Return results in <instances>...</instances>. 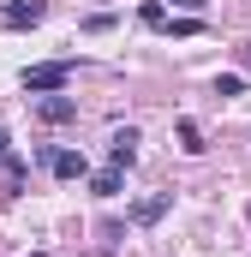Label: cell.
Instances as JSON below:
<instances>
[{
  "mask_svg": "<svg viewBox=\"0 0 251 257\" xmlns=\"http://www.w3.org/2000/svg\"><path fill=\"white\" fill-rule=\"evenodd\" d=\"M66 78H72V66L66 60H54V66H24V90H66Z\"/></svg>",
  "mask_w": 251,
  "mask_h": 257,
  "instance_id": "6da1fadb",
  "label": "cell"
},
{
  "mask_svg": "<svg viewBox=\"0 0 251 257\" xmlns=\"http://www.w3.org/2000/svg\"><path fill=\"white\" fill-rule=\"evenodd\" d=\"M36 18H42V0H18V6H6V12H0V24H6V30H24V24H36Z\"/></svg>",
  "mask_w": 251,
  "mask_h": 257,
  "instance_id": "7a4b0ae2",
  "label": "cell"
},
{
  "mask_svg": "<svg viewBox=\"0 0 251 257\" xmlns=\"http://www.w3.org/2000/svg\"><path fill=\"white\" fill-rule=\"evenodd\" d=\"M36 114H42V120H54V126H60V120H72V114H78V102H72V96H48V102H42V108H36Z\"/></svg>",
  "mask_w": 251,
  "mask_h": 257,
  "instance_id": "3957f363",
  "label": "cell"
},
{
  "mask_svg": "<svg viewBox=\"0 0 251 257\" xmlns=\"http://www.w3.org/2000/svg\"><path fill=\"white\" fill-rule=\"evenodd\" d=\"M132 162H138V132L126 126L120 138H114V168H132Z\"/></svg>",
  "mask_w": 251,
  "mask_h": 257,
  "instance_id": "277c9868",
  "label": "cell"
},
{
  "mask_svg": "<svg viewBox=\"0 0 251 257\" xmlns=\"http://www.w3.org/2000/svg\"><path fill=\"white\" fill-rule=\"evenodd\" d=\"M54 174H60V180H84V156H78V150H60V156H54Z\"/></svg>",
  "mask_w": 251,
  "mask_h": 257,
  "instance_id": "5b68a950",
  "label": "cell"
},
{
  "mask_svg": "<svg viewBox=\"0 0 251 257\" xmlns=\"http://www.w3.org/2000/svg\"><path fill=\"white\" fill-rule=\"evenodd\" d=\"M120 174H126V168H102V174L90 180V186H96V197H114V192H120Z\"/></svg>",
  "mask_w": 251,
  "mask_h": 257,
  "instance_id": "8992f818",
  "label": "cell"
},
{
  "mask_svg": "<svg viewBox=\"0 0 251 257\" xmlns=\"http://www.w3.org/2000/svg\"><path fill=\"white\" fill-rule=\"evenodd\" d=\"M138 18H144V24H150V30H168V6H162V0H150V6H144V12H138Z\"/></svg>",
  "mask_w": 251,
  "mask_h": 257,
  "instance_id": "52a82bcc",
  "label": "cell"
},
{
  "mask_svg": "<svg viewBox=\"0 0 251 257\" xmlns=\"http://www.w3.org/2000/svg\"><path fill=\"white\" fill-rule=\"evenodd\" d=\"M162 209H168V197H144V203H138V209H132V221H156V215H162Z\"/></svg>",
  "mask_w": 251,
  "mask_h": 257,
  "instance_id": "ba28073f",
  "label": "cell"
},
{
  "mask_svg": "<svg viewBox=\"0 0 251 257\" xmlns=\"http://www.w3.org/2000/svg\"><path fill=\"white\" fill-rule=\"evenodd\" d=\"M174 6H186V12H203V6H209V0H174Z\"/></svg>",
  "mask_w": 251,
  "mask_h": 257,
  "instance_id": "9c48e42d",
  "label": "cell"
},
{
  "mask_svg": "<svg viewBox=\"0 0 251 257\" xmlns=\"http://www.w3.org/2000/svg\"><path fill=\"white\" fill-rule=\"evenodd\" d=\"M0 150H6V132H0Z\"/></svg>",
  "mask_w": 251,
  "mask_h": 257,
  "instance_id": "30bf717a",
  "label": "cell"
}]
</instances>
